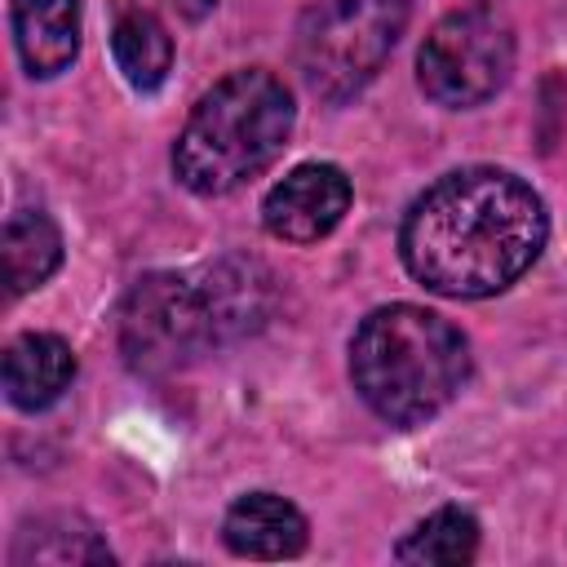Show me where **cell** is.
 <instances>
[{
	"label": "cell",
	"instance_id": "obj_1",
	"mask_svg": "<svg viewBox=\"0 0 567 567\" xmlns=\"http://www.w3.org/2000/svg\"><path fill=\"white\" fill-rule=\"evenodd\" d=\"M540 195L509 168L474 164L425 186L399 226V257L439 297H492L545 248Z\"/></svg>",
	"mask_w": 567,
	"mask_h": 567
},
{
	"label": "cell",
	"instance_id": "obj_2",
	"mask_svg": "<svg viewBox=\"0 0 567 567\" xmlns=\"http://www.w3.org/2000/svg\"><path fill=\"white\" fill-rule=\"evenodd\" d=\"M470 377L461 328L425 306H381L350 337V381L390 425H421L443 412Z\"/></svg>",
	"mask_w": 567,
	"mask_h": 567
},
{
	"label": "cell",
	"instance_id": "obj_3",
	"mask_svg": "<svg viewBox=\"0 0 567 567\" xmlns=\"http://www.w3.org/2000/svg\"><path fill=\"white\" fill-rule=\"evenodd\" d=\"M292 93L266 66L217 80L173 142V173L195 195H226L275 164L292 133Z\"/></svg>",
	"mask_w": 567,
	"mask_h": 567
},
{
	"label": "cell",
	"instance_id": "obj_4",
	"mask_svg": "<svg viewBox=\"0 0 567 567\" xmlns=\"http://www.w3.org/2000/svg\"><path fill=\"white\" fill-rule=\"evenodd\" d=\"M408 18L412 0H319L297 22L292 40L306 89L323 102H350L363 93L394 53Z\"/></svg>",
	"mask_w": 567,
	"mask_h": 567
},
{
	"label": "cell",
	"instance_id": "obj_5",
	"mask_svg": "<svg viewBox=\"0 0 567 567\" xmlns=\"http://www.w3.org/2000/svg\"><path fill=\"white\" fill-rule=\"evenodd\" d=\"M514 71V31L492 4H465L439 18L416 53V84L447 111L478 106L505 89Z\"/></svg>",
	"mask_w": 567,
	"mask_h": 567
},
{
	"label": "cell",
	"instance_id": "obj_6",
	"mask_svg": "<svg viewBox=\"0 0 567 567\" xmlns=\"http://www.w3.org/2000/svg\"><path fill=\"white\" fill-rule=\"evenodd\" d=\"M199 346H208V328L195 279L146 275L128 288L120 306V350L133 372H168Z\"/></svg>",
	"mask_w": 567,
	"mask_h": 567
},
{
	"label": "cell",
	"instance_id": "obj_7",
	"mask_svg": "<svg viewBox=\"0 0 567 567\" xmlns=\"http://www.w3.org/2000/svg\"><path fill=\"white\" fill-rule=\"evenodd\" d=\"M350 208V177L337 164H297L261 199V226L284 244H315L341 226Z\"/></svg>",
	"mask_w": 567,
	"mask_h": 567
},
{
	"label": "cell",
	"instance_id": "obj_8",
	"mask_svg": "<svg viewBox=\"0 0 567 567\" xmlns=\"http://www.w3.org/2000/svg\"><path fill=\"white\" fill-rule=\"evenodd\" d=\"M199 310H204V328H208V346L248 337L266 323L275 288H270V270L252 257H221L213 261L199 279Z\"/></svg>",
	"mask_w": 567,
	"mask_h": 567
},
{
	"label": "cell",
	"instance_id": "obj_9",
	"mask_svg": "<svg viewBox=\"0 0 567 567\" xmlns=\"http://www.w3.org/2000/svg\"><path fill=\"white\" fill-rule=\"evenodd\" d=\"M306 536V514L275 492H248L221 518V540L239 558H297Z\"/></svg>",
	"mask_w": 567,
	"mask_h": 567
},
{
	"label": "cell",
	"instance_id": "obj_10",
	"mask_svg": "<svg viewBox=\"0 0 567 567\" xmlns=\"http://www.w3.org/2000/svg\"><path fill=\"white\" fill-rule=\"evenodd\" d=\"M13 44L31 75L49 80L80 53V0H13Z\"/></svg>",
	"mask_w": 567,
	"mask_h": 567
},
{
	"label": "cell",
	"instance_id": "obj_11",
	"mask_svg": "<svg viewBox=\"0 0 567 567\" xmlns=\"http://www.w3.org/2000/svg\"><path fill=\"white\" fill-rule=\"evenodd\" d=\"M75 377V354L53 332H27L4 350V394L22 412H44L66 394Z\"/></svg>",
	"mask_w": 567,
	"mask_h": 567
},
{
	"label": "cell",
	"instance_id": "obj_12",
	"mask_svg": "<svg viewBox=\"0 0 567 567\" xmlns=\"http://www.w3.org/2000/svg\"><path fill=\"white\" fill-rule=\"evenodd\" d=\"M0 257H4V284L13 297L40 288L62 266V235H58L53 217L35 213V208L13 213L0 235Z\"/></svg>",
	"mask_w": 567,
	"mask_h": 567
},
{
	"label": "cell",
	"instance_id": "obj_13",
	"mask_svg": "<svg viewBox=\"0 0 567 567\" xmlns=\"http://www.w3.org/2000/svg\"><path fill=\"white\" fill-rule=\"evenodd\" d=\"M111 58L137 93H155L173 66V35L155 13L124 9L115 13V27H111Z\"/></svg>",
	"mask_w": 567,
	"mask_h": 567
},
{
	"label": "cell",
	"instance_id": "obj_14",
	"mask_svg": "<svg viewBox=\"0 0 567 567\" xmlns=\"http://www.w3.org/2000/svg\"><path fill=\"white\" fill-rule=\"evenodd\" d=\"M474 554H478V523L461 505L434 509L394 549L399 563H416V567H456V563H470Z\"/></svg>",
	"mask_w": 567,
	"mask_h": 567
},
{
	"label": "cell",
	"instance_id": "obj_15",
	"mask_svg": "<svg viewBox=\"0 0 567 567\" xmlns=\"http://www.w3.org/2000/svg\"><path fill=\"white\" fill-rule=\"evenodd\" d=\"M9 563L13 567H31V563H49V567L111 563V549L80 518H40V523H31V527L18 532V540L9 549Z\"/></svg>",
	"mask_w": 567,
	"mask_h": 567
},
{
	"label": "cell",
	"instance_id": "obj_16",
	"mask_svg": "<svg viewBox=\"0 0 567 567\" xmlns=\"http://www.w3.org/2000/svg\"><path fill=\"white\" fill-rule=\"evenodd\" d=\"M173 4H177V9L186 13V18H204V13H208V9L217 4V0H173Z\"/></svg>",
	"mask_w": 567,
	"mask_h": 567
}]
</instances>
